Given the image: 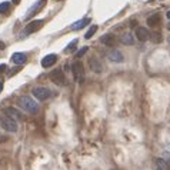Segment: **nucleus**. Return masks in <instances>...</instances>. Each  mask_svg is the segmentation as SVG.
<instances>
[{"label": "nucleus", "instance_id": "nucleus-1", "mask_svg": "<svg viewBox=\"0 0 170 170\" xmlns=\"http://www.w3.org/2000/svg\"><path fill=\"white\" fill-rule=\"evenodd\" d=\"M17 104H19V107L20 109H23L24 112L30 113V114H34V113L37 112V103L34 102L32 97H29V96H22V97H19V100H17Z\"/></svg>", "mask_w": 170, "mask_h": 170}, {"label": "nucleus", "instance_id": "nucleus-2", "mask_svg": "<svg viewBox=\"0 0 170 170\" xmlns=\"http://www.w3.org/2000/svg\"><path fill=\"white\" fill-rule=\"evenodd\" d=\"M0 126L3 127L4 130H7V132H17V122L16 120H13L12 117H9V116H0Z\"/></svg>", "mask_w": 170, "mask_h": 170}, {"label": "nucleus", "instance_id": "nucleus-3", "mask_svg": "<svg viewBox=\"0 0 170 170\" xmlns=\"http://www.w3.org/2000/svg\"><path fill=\"white\" fill-rule=\"evenodd\" d=\"M43 23H44L43 20H33L29 24H26V27H24L23 32H22V37H26L27 34H32V33H34V32H37L39 29H41Z\"/></svg>", "mask_w": 170, "mask_h": 170}, {"label": "nucleus", "instance_id": "nucleus-4", "mask_svg": "<svg viewBox=\"0 0 170 170\" xmlns=\"http://www.w3.org/2000/svg\"><path fill=\"white\" fill-rule=\"evenodd\" d=\"M71 71H73V76H75L76 82L82 83L85 80V70H83V65L80 61H75L71 65Z\"/></svg>", "mask_w": 170, "mask_h": 170}, {"label": "nucleus", "instance_id": "nucleus-5", "mask_svg": "<svg viewBox=\"0 0 170 170\" xmlns=\"http://www.w3.org/2000/svg\"><path fill=\"white\" fill-rule=\"evenodd\" d=\"M32 93H33L34 97L37 100H40V102H44V100H47L49 97H50V90H49L47 87H43V86L34 87Z\"/></svg>", "mask_w": 170, "mask_h": 170}, {"label": "nucleus", "instance_id": "nucleus-6", "mask_svg": "<svg viewBox=\"0 0 170 170\" xmlns=\"http://www.w3.org/2000/svg\"><path fill=\"white\" fill-rule=\"evenodd\" d=\"M46 2H47V0H37V2H36L33 6H30V9L27 10L26 16H24V19H30V17H33L34 14H37L39 12L43 9V6L46 4Z\"/></svg>", "mask_w": 170, "mask_h": 170}, {"label": "nucleus", "instance_id": "nucleus-7", "mask_svg": "<svg viewBox=\"0 0 170 170\" xmlns=\"http://www.w3.org/2000/svg\"><path fill=\"white\" fill-rule=\"evenodd\" d=\"M49 77H50V80L53 83H56V85H59V86H63L66 83V77H65V75H63V71L61 70H53L49 75Z\"/></svg>", "mask_w": 170, "mask_h": 170}, {"label": "nucleus", "instance_id": "nucleus-8", "mask_svg": "<svg viewBox=\"0 0 170 170\" xmlns=\"http://www.w3.org/2000/svg\"><path fill=\"white\" fill-rule=\"evenodd\" d=\"M4 114H7L9 117H12L13 120H16V122H19V120L23 119L22 113L17 109H14V107H6V109H4Z\"/></svg>", "mask_w": 170, "mask_h": 170}, {"label": "nucleus", "instance_id": "nucleus-9", "mask_svg": "<svg viewBox=\"0 0 170 170\" xmlns=\"http://www.w3.org/2000/svg\"><path fill=\"white\" fill-rule=\"evenodd\" d=\"M107 57L112 61H116V63H122V61L124 60V56H123L119 50H116V49H113V50H110L109 53H107Z\"/></svg>", "mask_w": 170, "mask_h": 170}, {"label": "nucleus", "instance_id": "nucleus-10", "mask_svg": "<svg viewBox=\"0 0 170 170\" xmlns=\"http://www.w3.org/2000/svg\"><path fill=\"white\" fill-rule=\"evenodd\" d=\"M56 61H57V56L56 55H47L41 59V66H43V67H51Z\"/></svg>", "mask_w": 170, "mask_h": 170}, {"label": "nucleus", "instance_id": "nucleus-11", "mask_svg": "<svg viewBox=\"0 0 170 170\" xmlns=\"http://www.w3.org/2000/svg\"><path fill=\"white\" fill-rule=\"evenodd\" d=\"M136 37H137V40H140V41H146L147 39L150 37V33L146 27H137L136 29Z\"/></svg>", "mask_w": 170, "mask_h": 170}, {"label": "nucleus", "instance_id": "nucleus-12", "mask_svg": "<svg viewBox=\"0 0 170 170\" xmlns=\"http://www.w3.org/2000/svg\"><path fill=\"white\" fill-rule=\"evenodd\" d=\"M26 60H27V56L24 55V53H13V55H12V61L16 63V65L22 66L26 63Z\"/></svg>", "mask_w": 170, "mask_h": 170}, {"label": "nucleus", "instance_id": "nucleus-13", "mask_svg": "<svg viewBox=\"0 0 170 170\" xmlns=\"http://www.w3.org/2000/svg\"><path fill=\"white\" fill-rule=\"evenodd\" d=\"M92 23V20L89 19V17H85V19H82V20H79L76 22L75 24H71V30H80V29H83L85 26H87V24Z\"/></svg>", "mask_w": 170, "mask_h": 170}, {"label": "nucleus", "instance_id": "nucleus-14", "mask_svg": "<svg viewBox=\"0 0 170 170\" xmlns=\"http://www.w3.org/2000/svg\"><path fill=\"white\" fill-rule=\"evenodd\" d=\"M160 22H162V17H160L159 13H153L152 16L147 17V24H149L150 27H154V26L160 24Z\"/></svg>", "mask_w": 170, "mask_h": 170}, {"label": "nucleus", "instance_id": "nucleus-15", "mask_svg": "<svg viewBox=\"0 0 170 170\" xmlns=\"http://www.w3.org/2000/svg\"><path fill=\"white\" fill-rule=\"evenodd\" d=\"M89 66H90V69H92L93 71H96V73L103 71V66L97 59H90V60H89Z\"/></svg>", "mask_w": 170, "mask_h": 170}, {"label": "nucleus", "instance_id": "nucleus-16", "mask_svg": "<svg viewBox=\"0 0 170 170\" xmlns=\"http://www.w3.org/2000/svg\"><path fill=\"white\" fill-rule=\"evenodd\" d=\"M120 41H122V44L132 46V44H134V37H133L130 33H123L122 36H120Z\"/></svg>", "mask_w": 170, "mask_h": 170}, {"label": "nucleus", "instance_id": "nucleus-17", "mask_svg": "<svg viewBox=\"0 0 170 170\" xmlns=\"http://www.w3.org/2000/svg\"><path fill=\"white\" fill-rule=\"evenodd\" d=\"M102 43L103 44H106V46H109V47H112V46H114V43H116V40H114V36H112V34H104L102 39Z\"/></svg>", "mask_w": 170, "mask_h": 170}, {"label": "nucleus", "instance_id": "nucleus-18", "mask_svg": "<svg viewBox=\"0 0 170 170\" xmlns=\"http://www.w3.org/2000/svg\"><path fill=\"white\" fill-rule=\"evenodd\" d=\"M149 39L153 41V43H160V41L163 40V37H162V33H159V32H153V33L150 34Z\"/></svg>", "mask_w": 170, "mask_h": 170}, {"label": "nucleus", "instance_id": "nucleus-19", "mask_svg": "<svg viewBox=\"0 0 170 170\" xmlns=\"http://www.w3.org/2000/svg\"><path fill=\"white\" fill-rule=\"evenodd\" d=\"M76 46H77V39H75V40H71L70 43L67 44V47L65 49V53H73V51L76 50Z\"/></svg>", "mask_w": 170, "mask_h": 170}, {"label": "nucleus", "instance_id": "nucleus-20", "mask_svg": "<svg viewBox=\"0 0 170 170\" xmlns=\"http://www.w3.org/2000/svg\"><path fill=\"white\" fill-rule=\"evenodd\" d=\"M10 7H12L10 2H3V3H0V13H3V14L9 13Z\"/></svg>", "mask_w": 170, "mask_h": 170}, {"label": "nucleus", "instance_id": "nucleus-21", "mask_svg": "<svg viewBox=\"0 0 170 170\" xmlns=\"http://www.w3.org/2000/svg\"><path fill=\"white\" fill-rule=\"evenodd\" d=\"M96 32H97V26H95V24H93L92 27H90L87 32H86V34H85V39H87V40H89V39H92V36L96 33Z\"/></svg>", "mask_w": 170, "mask_h": 170}, {"label": "nucleus", "instance_id": "nucleus-22", "mask_svg": "<svg viewBox=\"0 0 170 170\" xmlns=\"http://www.w3.org/2000/svg\"><path fill=\"white\" fill-rule=\"evenodd\" d=\"M87 50H89V47H87V46H85V47H82V49H80V50L77 51V53H76V59H80V57H82V56H85L86 53H87Z\"/></svg>", "mask_w": 170, "mask_h": 170}, {"label": "nucleus", "instance_id": "nucleus-23", "mask_svg": "<svg viewBox=\"0 0 170 170\" xmlns=\"http://www.w3.org/2000/svg\"><path fill=\"white\" fill-rule=\"evenodd\" d=\"M19 70H20V65H17V67L13 69V71H10V75L9 76H13V75H16V73H19Z\"/></svg>", "mask_w": 170, "mask_h": 170}, {"label": "nucleus", "instance_id": "nucleus-24", "mask_svg": "<svg viewBox=\"0 0 170 170\" xmlns=\"http://www.w3.org/2000/svg\"><path fill=\"white\" fill-rule=\"evenodd\" d=\"M6 69H7L6 65H0V73H4V71H6Z\"/></svg>", "mask_w": 170, "mask_h": 170}, {"label": "nucleus", "instance_id": "nucleus-25", "mask_svg": "<svg viewBox=\"0 0 170 170\" xmlns=\"http://www.w3.org/2000/svg\"><path fill=\"white\" fill-rule=\"evenodd\" d=\"M4 47H6V44H4V43H3V41L0 40V50H3V49H4Z\"/></svg>", "mask_w": 170, "mask_h": 170}, {"label": "nucleus", "instance_id": "nucleus-26", "mask_svg": "<svg viewBox=\"0 0 170 170\" xmlns=\"http://www.w3.org/2000/svg\"><path fill=\"white\" fill-rule=\"evenodd\" d=\"M4 140H7V137L3 136V134H0V142H4Z\"/></svg>", "mask_w": 170, "mask_h": 170}, {"label": "nucleus", "instance_id": "nucleus-27", "mask_svg": "<svg viewBox=\"0 0 170 170\" xmlns=\"http://www.w3.org/2000/svg\"><path fill=\"white\" fill-rule=\"evenodd\" d=\"M12 2H13L14 4H19V3H20V0H12Z\"/></svg>", "mask_w": 170, "mask_h": 170}, {"label": "nucleus", "instance_id": "nucleus-28", "mask_svg": "<svg viewBox=\"0 0 170 170\" xmlns=\"http://www.w3.org/2000/svg\"><path fill=\"white\" fill-rule=\"evenodd\" d=\"M3 90V82H0V92Z\"/></svg>", "mask_w": 170, "mask_h": 170}, {"label": "nucleus", "instance_id": "nucleus-29", "mask_svg": "<svg viewBox=\"0 0 170 170\" xmlns=\"http://www.w3.org/2000/svg\"><path fill=\"white\" fill-rule=\"evenodd\" d=\"M167 169L170 170V160H169V162H167Z\"/></svg>", "mask_w": 170, "mask_h": 170}, {"label": "nucleus", "instance_id": "nucleus-30", "mask_svg": "<svg viewBox=\"0 0 170 170\" xmlns=\"http://www.w3.org/2000/svg\"><path fill=\"white\" fill-rule=\"evenodd\" d=\"M167 17H169V19H170V12H167Z\"/></svg>", "mask_w": 170, "mask_h": 170}, {"label": "nucleus", "instance_id": "nucleus-31", "mask_svg": "<svg viewBox=\"0 0 170 170\" xmlns=\"http://www.w3.org/2000/svg\"><path fill=\"white\" fill-rule=\"evenodd\" d=\"M167 29H169V30H170V23H169V24H167Z\"/></svg>", "mask_w": 170, "mask_h": 170}, {"label": "nucleus", "instance_id": "nucleus-32", "mask_svg": "<svg viewBox=\"0 0 170 170\" xmlns=\"http://www.w3.org/2000/svg\"><path fill=\"white\" fill-rule=\"evenodd\" d=\"M157 170H162V169H157Z\"/></svg>", "mask_w": 170, "mask_h": 170}]
</instances>
